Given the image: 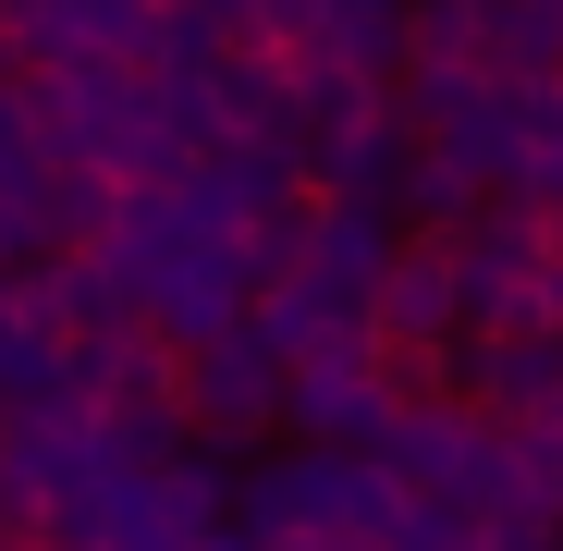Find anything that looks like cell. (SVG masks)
<instances>
[{"instance_id":"6da1fadb","label":"cell","mask_w":563,"mask_h":551,"mask_svg":"<svg viewBox=\"0 0 563 551\" xmlns=\"http://www.w3.org/2000/svg\"><path fill=\"white\" fill-rule=\"evenodd\" d=\"M233 515L257 551H319V539H367L393 551L405 539V478L380 466V453H282V466H245L233 478Z\"/></svg>"},{"instance_id":"7a4b0ae2","label":"cell","mask_w":563,"mask_h":551,"mask_svg":"<svg viewBox=\"0 0 563 551\" xmlns=\"http://www.w3.org/2000/svg\"><path fill=\"white\" fill-rule=\"evenodd\" d=\"M307 429V453H380L393 441V367H380V331H343V343H319L307 367H295V405H282Z\"/></svg>"},{"instance_id":"3957f363","label":"cell","mask_w":563,"mask_h":551,"mask_svg":"<svg viewBox=\"0 0 563 551\" xmlns=\"http://www.w3.org/2000/svg\"><path fill=\"white\" fill-rule=\"evenodd\" d=\"M282 405H295V355H282L257 319L184 367V417H197V441H221V453H233V441H257Z\"/></svg>"},{"instance_id":"277c9868","label":"cell","mask_w":563,"mask_h":551,"mask_svg":"<svg viewBox=\"0 0 563 551\" xmlns=\"http://www.w3.org/2000/svg\"><path fill=\"white\" fill-rule=\"evenodd\" d=\"M380 355H429V343H465V283H453V245H405L380 307H367Z\"/></svg>"},{"instance_id":"5b68a950","label":"cell","mask_w":563,"mask_h":551,"mask_svg":"<svg viewBox=\"0 0 563 551\" xmlns=\"http://www.w3.org/2000/svg\"><path fill=\"white\" fill-rule=\"evenodd\" d=\"M478 405L490 429H551L563 417V331L539 319V331H503V343H478Z\"/></svg>"},{"instance_id":"8992f818","label":"cell","mask_w":563,"mask_h":551,"mask_svg":"<svg viewBox=\"0 0 563 551\" xmlns=\"http://www.w3.org/2000/svg\"><path fill=\"white\" fill-rule=\"evenodd\" d=\"M99 466H111V478L197 466V417H184V393H123V405H99Z\"/></svg>"},{"instance_id":"52a82bcc","label":"cell","mask_w":563,"mask_h":551,"mask_svg":"<svg viewBox=\"0 0 563 551\" xmlns=\"http://www.w3.org/2000/svg\"><path fill=\"white\" fill-rule=\"evenodd\" d=\"M417 62H478V13H417Z\"/></svg>"},{"instance_id":"ba28073f","label":"cell","mask_w":563,"mask_h":551,"mask_svg":"<svg viewBox=\"0 0 563 551\" xmlns=\"http://www.w3.org/2000/svg\"><path fill=\"white\" fill-rule=\"evenodd\" d=\"M551 331H563V257H551Z\"/></svg>"},{"instance_id":"9c48e42d","label":"cell","mask_w":563,"mask_h":551,"mask_svg":"<svg viewBox=\"0 0 563 551\" xmlns=\"http://www.w3.org/2000/svg\"><path fill=\"white\" fill-rule=\"evenodd\" d=\"M319 551H367V539H319Z\"/></svg>"}]
</instances>
